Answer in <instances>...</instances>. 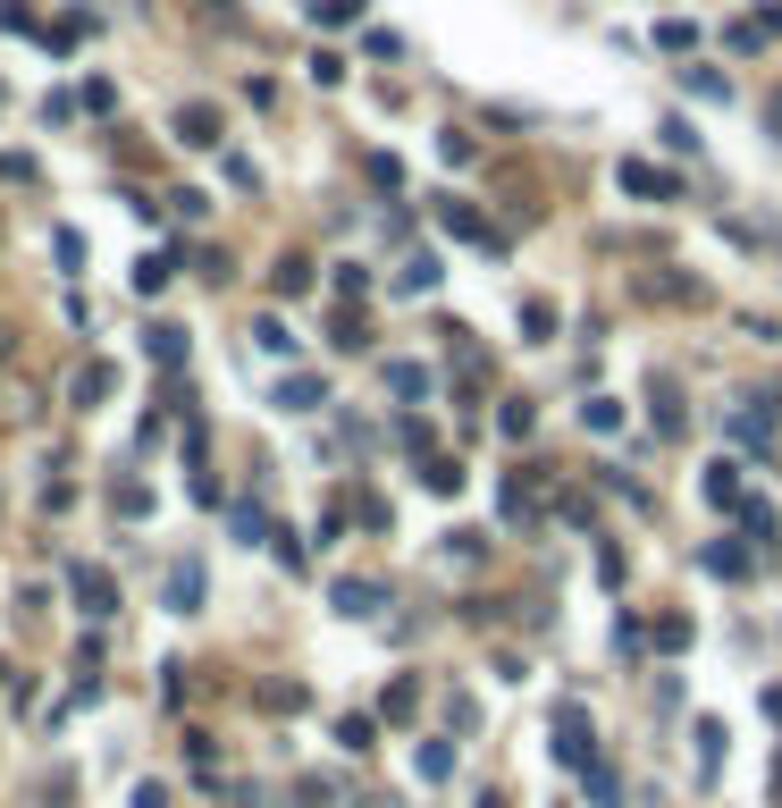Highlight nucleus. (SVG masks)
<instances>
[{"instance_id":"f257e3e1","label":"nucleus","mask_w":782,"mask_h":808,"mask_svg":"<svg viewBox=\"0 0 782 808\" xmlns=\"http://www.w3.org/2000/svg\"><path fill=\"white\" fill-rule=\"evenodd\" d=\"M547 749H556V767H572V775L597 767V733H589V708H581V699H563V708L547 716Z\"/></svg>"},{"instance_id":"f03ea898","label":"nucleus","mask_w":782,"mask_h":808,"mask_svg":"<svg viewBox=\"0 0 782 808\" xmlns=\"http://www.w3.org/2000/svg\"><path fill=\"white\" fill-rule=\"evenodd\" d=\"M438 227H446V236H463V245H480V253H497V227L480 220L463 195H438Z\"/></svg>"},{"instance_id":"7ed1b4c3","label":"nucleus","mask_w":782,"mask_h":808,"mask_svg":"<svg viewBox=\"0 0 782 808\" xmlns=\"http://www.w3.org/2000/svg\"><path fill=\"white\" fill-rule=\"evenodd\" d=\"M615 177H623V195H640V202H673V195H682V186H673L657 161H623Z\"/></svg>"},{"instance_id":"20e7f679","label":"nucleus","mask_w":782,"mask_h":808,"mask_svg":"<svg viewBox=\"0 0 782 808\" xmlns=\"http://www.w3.org/2000/svg\"><path fill=\"white\" fill-rule=\"evenodd\" d=\"M320 405H328V380H312V371L278 380V413H320Z\"/></svg>"},{"instance_id":"39448f33","label":"nucleus","mask_w":782,"mask_h":808,"mask_svg":"<svg viewBox=\"0 0 782 808\" xmlns=\"http://www.w3.org/2000/svg\"><path fill=\"white\" fill-rule=\"evenodd\" d=\"M67 589L85 598V614H110V607H119V589H110V573H101V564H76V573H67Z\"/></svg>"},{"instance_id":"423d86ee","label":"nucleus","mask_w":782,"mask_h":808,"mask_svg":"<svg viewBox=\"0 0 782 808\" xmlns=\"http://www.w3.org/2000/svg\"><path fill=\"white\" fill-rule=\"evenodd\" d=\"M732 447H774V405H757V413H732Z\"/></svg>"},{"instance_id":"0eeeda50","label":"nucleus","mask_w":782,"mask_h":808,"mask_svg":"<svg viewBox=\"0 0 782 808\" xmlns=\"http://www.w3.org/2000/svg\"><path fill=\"white\" fill-rule=\"evenodd\" d=\"M698 564H707L716 582H741V573H749V548H732V539H707V548H698Z\"/></svg>"},{"instance_id":"6e6552de","label":"nucleus","mask_w":782,"mask_h":808,"mask_svg":"<svg viewBox=\"0 0 782 808\" xmlns=\"http://www.w3.org/2000/svg\"><path fill=\"white\" fill-rule=\"evenodd\" d=\"M707 506H749V488H741V463H707Z\"/></svg>"},{"instance_id":"1a4fd4ad","label":"nucleus","mask_w":782,"mask_h":808,"mask_svg":"<svg viewBox=\"0 0 782 808\" xmlns=\"http://www.w3.org/2000/svg\"><path fill=\"white\" fill-rule=\"evenodd\" d=\"M716 775H723V724L698 716V783H716Z\"/></svg>"},{"instance_id":"9d476101","label":"nucleus","mask_w":782,"mask_h":808,"mask_svg":"<svg viewBox=\"0 0 782 808\" xmlns=\"http://www.w3.org/2000/svg\"><path fill=\"white\" fill-rule=\"evenodd\" d=\"M412 775L446 783V775H455V742H421V749H412Z\"/></svg>"},{"instance_id":"9b49d317","label":"nucleus","mask_w":782,"mask_h":808,"mask_svg":"<svg viewBox=\"0 0 782 808\" xmlns=\"http://www.w3.org/2000/svg\"><path fill=\"white\" fill-rule=\"evenodd\" d=\"M169 607H177V614H194V607H202V564H194V556L177 564V573H169Z\"/></svg>"},{"instance_id":"f8f14e48","label":"nucleus","mask_w":782,"mask_h":808,"mask_svg":"<svg viewBox=\"0 0 782 808\" xmlns=\"http://www.w3.org/2000/svg\"><path fill=\"white\" fill-rule=\"evenodd\" d=\"M387 388L405 396V405H421V396L438 388V380H430V371H421V362H387Z\"/></svg>"},{"instance_id":"ddd939ff","label":"nucleus","mask_w":782,"mask_h":808,"mask_svg":"<svg viewBox=\"0 0 782 808\" xmlns=\"http://www.w3.org/2000/svg\"><path fill=\"white\" fill-rule=\"evenodd\" d=\"M438 278H446V270H438V253H412L405 270H396V287H405V295H430Z\"/></svg>"},{"instance_id":"4468645a","label":"nucleus","mask_w":782,"mask_h":808,"mask_svg":"<svg viewBox=\"0 0 782 808\" xmlns=\"http://www.w3.org/2000/svg\"><path fill=\"white\" fill-rule=\"evenodd\" d=\"M177 135H186V144H220V110H202V101L177 110Z\"/></svg>"},{"instance_id":"2eb2a0df","label":"nucleus","mask_w":782,"mask_h":808,"mask_svg":"<svg viewBox=\"0 0 782 808\" xmlns=\"http://www.w3.org/2000/svg\"><path fill=\"white\" fill-rule=\"evenodd\" d=\"M581 421H589L597 438H615V430H623V396H589V405H581Z\"/></svg>"},{"instance_id":"dca6fc26","label":"nucleus","mask_w":782,"mask_h":808,"mask_svg":"<svg viewBox=\"0 0 782 808\" xmlns=\"http://www.w3.org/2000/svg\"><path fill=\"white\" fill-rule=\"evenodd\" d=\"M421 481H430V497H455V488H463V463H455V455H430Z\"/></svg>"},{"instance_id":"f3484780","label":"nucleus","mask_w":782,"mask_h":808,"mask_svg":"<svg viewBox=\"0 0 782 808\" xmlns=\"http://www.w3.org/2000/svg\"><path fill=\"white\" fill-rule=\"evenodd\" d=\"M682 85L698 101H732V76H716V67H682Z\"/></svg>"},{"instance_id":"a211bd4d","label":"nucleus","mask_w":782,"mask_h":808,"mask_svg":"<svg viewBox=\"0 0 782 808\" xmlns=\"http://www.w3.org/2000/svg\"><path fill=\"white\" fill-rule=\"evenodd\" d=\"M252 346H261V355H286V362H295V328H286V321H252Z\"/></svg>"},{"instance_id":"6ab92c4d","label":"nucleus","mask_w":782,"mask_h":808,"mask_svg":"<svg viewBox=\"0 0 782 808\" xmlns=\"http://www.w3.org/2000/svg\"><path fill=\"white\" fill-rule=\"evenodd\" d=\"M337 614H378V582H337Z\"/></svg>"},{"instance_id":"aec40b11","label":"nucleus","mask_w":782,"mask_h":808,"mask_svg":"<svg viewBox=\"0 0 782 808\" xmlns=\"http://www.w3.org/2000/svg\"><path fill=\"white\" fill-rule=\"evenodd\" d=\"M236 539H245V548H261V539H278V531H270V514H261V506H236Z\"/></svg>"},{"instance_id":"412c9836","label":"nucleus","mask_w":782,"mask_h":808,"mask_svg":"<svg viewBox=\"0 0 782 808\" xmlns=\"http://www.w3.org/2000/svg\"><path fill=\"white\" fill-rule=\"evenodd\" d=\"M741 522H749V539H757V548H774V531H782V522H774V506H766V497H749V506H741Z\"/></svg>"},{"instance_id":"4be33fe9","label":"nucleus","mask_w":782,"mask_h":808,"mask_svg":"<svg viewBox=\"0 0 782 808\" xmlns=\"http://www.w3.org/2000/svg\"><path fill=\"white\" fill-rule=\"evenodd\" d=\"M497 421H505V438H531V430H538V405H531V396H513Z\"/></svg>"},{"instance_id":"5701e85b","label":"nucleus","mask_w":782,"mask_h":808,"mask_svg":"<svg viewBox=\"0 0 782 808\" xmlns=\"http://www.w3.org/2000/svg\"><path fill=\"white\" fill-rule=\"evenodd\" d=\"M589 792H597V808L623 800V775H615V758H597V767H589Z\"/></svg>"},{"instance_id":"b1692460","label":"nucleus","mask_w":782,"mask_h":808,"mask_svg":"<svg viewBox=\"0 0 782 808\" xmlns=\"http://www.w3.org/2000/svg\"><path fill=\"white\" fill-rule=\"evenodd\" d=\"M169 270H177L169 253H144V261H135V287H144V295H160V287H169Z\"/></svg>"},{"instance_id":"393cba45","label":"nucleus","mask_w":782,"mask_h":808,"mask_svg":"<svg viewBox=\"0 0 782 808\" xmlns=\"http://www.w3.org/2000/svg\"><path fill=\"white\" fill-rule=\"evenodd\" d=\"M270 287H278V295H303V287H312V261H278V270H270Z\"/></svg>"},{"instance_id":"a878e982","label":"nucleus","mask_w":782,"mask_h":808,"mask_svg":"<svg viewBox=\"0 0 782 808\" xmlns=\"http://www.w3.org/2000/svg\"><path fill=\"white\" fill-rule=\"evenodd\" d=\"M110 396V362H94V371H76V405H101Z\"/></svg>"},{"instance_id":"bb28decb","label":"nucleus","mask_w":782,"mask_h":808,"mask_svg":"<svg viewBox=\"0 0 782 808\" xmlns=\"http://www.w3.org/2000/svg\"><path fill=\"white\" fill-rule=\"evenodd\" d=\"M312 17H320V26H353V17H362V0H312Z\"/></svg>"},{"instance_id":"cd10ccee","label":"nucleus","mask_w":782,"mask_h":808,"mask_svg":"<svg viewBox=\"0 0 782 808\" xmlns=\"http://www.w3.org/2000/svg\"><path fill=\"white\" fill-rule=\"evenodd\" d=\"M371 733H378L371 716H337V742H345V749H371Z\"/></svg>"},{"instance_id":"c85d7f7f","label":"nucleus","mask_w":782,"mask_h":808,"mask_svg":"<svg viewBox=\"0 0 782 808\" xmlns=\"http://www.w3.org/2000/svg\"><path fill=\"white\" fill-rule=\"evenodd\" d=\"M152 362H186V328H152Z\"/></svg>"},{"instance_id":"c756f323","label":"nucleus","mask_w":782,"mask_h":808,"mask_svg":"<svg viewBox=\"0 0 782 808\" xmlns=\"http://www.w3.org/2000/svg\"><path fill=\"white\" fill-rule=\"evenodd\" d=\"M412 699H421L412 682H387V699H378V716H396V724H405V716H412Z\"/></svg>"},{"instance_id":"7c9ffc66","label":"nucleus","mask_w":782,"mask_h":808,"mask_svg":"<svg viewBox=\"0 0 782 808\" xmlns=\"http://www.w3.org/2000/svg\"><path fill=\"white\" fill-rule=\"evenodd\" d=\"M522 328H531V346H547V337H556V312H547V303H522Z\"/></svg>"},{"instance_id":"2f4dec72","label":"nucleus","mask_w":782,"mask_h":808,"mask_svg":"<svg viewBox=\"0 0 782 808\" xmlns=\"http://www.w3.org/2000/svg\"><path fill=\"white\" fill-rule=\"evenodd\" d=\"M657 42H665V51H690V42H698V26H690V17H665Z\"/></svg>"},{"instance_id":"473e14b6","label":"nucleus","mask_w":782,"mask_h":808,"mask_svg":"<svg viewBox=\"0 0 782 808\" xmlns=\"http://www.w3.org/2000/svg\"><path fill=\"white\" fill-rule=\"evenodd\" d=\"M766 119H774V127H782V94H774V110H766Z\"/></svg>"},{"instance_id":"72a5a7b5","label":"nucleus","mask_w":782,"mask_h":808,"mask_svg":"<svg viewBox=\"0 0 782 808\" xmlns=\"http://www.w3.org/2000/svg\"><path fill=\"white\" fill-rule=\"evenodd\" d=\"M480 808H497V800H480Z\"/></svg>"}]
</instances>
